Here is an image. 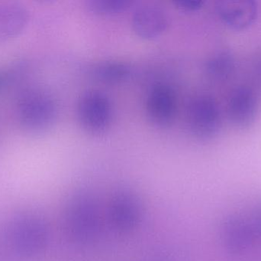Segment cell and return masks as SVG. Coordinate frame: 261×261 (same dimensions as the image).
Instances as JSON below:
<instances>
[{"instance_id": "2e32d148", "label": "cell", "mask_w": 261, "mask_h": 261, "mask_svg": "<svg viewBox=\"0 0 261 261\" xmlns=\"http://www.w3.org/2000/svg\"><path fill=\"white\" fill-rule=\"evenodd\" d=\"M174 4L185 12H196L202 9L204 2L202 0H177L174 2Z\"/></svg>"}, {"instance_id": "7a4b0ae2", "label": "cell", "mask_w": 261, "mask_h": 261, "mask_svg": "<svg viewBox=\"0 0 261 261\" xmlns=\"http://www.w3.org/2000/svg\"><path fill=\"white\" fill-rule=\"evenodd\" d=\"M17 117L24 131L33 135L44 134L56 122L58 106L48 93L30 90L18 101Z\"/></svg>"}, {"instance_id": "9c48e42d", "label": "cell", "mask_w": 261, "mask_h": 261, "mask_svg": "<svg viewBox=\"0 0 261 261\" xmlns=\"http://www.w3.org/2000/svg\"><path fill=\"white\" fill-rule=\"evenodd\" d=\"M258 104L251 88L240 87L233 90L228 103V116L238 128L251 127L257 117Z\"/></svg>"}, {"instance_id": "ba28073f", "label": "cell", "mask_w": 261, "mask_h": 261, "mask_svg": "<svg viewBox=\"0 0 261 261\" xmlns=\"http://www.w3.org/2000/svg\"><path fill=\"white\" fill-rule=\"evenodd\" d=\"M220 19L231 29L244 30L257 19L258 8L252 0H224L216 5Z\"/></svg>"}, {"instance_id": "277c9868", "label": "cell", "mask_w": 261, "mask_h": 261, "mask_svg": "<svg viewBox=\"0 0 261 261\" xmlns=\"http://www.w3.org/2000/svg\"><path fill=\"white\" fill-rule=\"evenodd\" d=\"M76 116L80 126L86 133L92 136H100L108 130L111 124V101L100 90H87L78 101Z\"/></svg>"}, {"instance_id": "4fadbf2b", "label": "cell", "mask_w": 261, "mask_h": 261, "mask_svg": "<svg viewBox=\"0 0 261 261\" xmlns=\"http://www.w3.org/2000/svg\"><path fill=\"white\" fill-rule=\"evenodd\" d=\"M91 75L104 84H121L129 78L130 67L127 63L116 60L101 61L92 67Z\"/></svg>"}, {"instance_id": "9a60e30c", "label": "cell", "mask_w": 261, "mask_h": 261, "mask_svg": "<svg viewBox=\"0 0 261 261\" xmlns=\"http://www.w3.org/2000/svg\"><path fill=\"white\" fill-rule=\"evenodd\" d=\"M132 2L128 0H90L87 7L96 15H114L126 11Z\"/></svg>"}, {"instance_id": "5bb4252c", "label": "cell", "mask_w": 261, "mask_h": 261, "mask_svg": "<svg viewBox=\"0 0 261 261\" xmlns=\"http://www.w3.org/2000/svg\"><path fill=\"white\" fill-rule=\"evenodd\" d=\"M205 69L207 74L213 79H227L234 72V58L229 52H219L208 60Z\"/></svg>"}, {"instance_id": "30bf717a", "label": "cell", "mask_w": 261, "mask_h": 261, "mask_svg": "<svg viewBox=\"0 0 261 261\" xmlns=\"http://www.w3.org/2000/svg\"><path fill=\"white\" fill-rule=\"evenodd\" d=\"M167 24L165 12L156 6H141L136 9L132 16V29L142 39L158 38L165 32Z\"/></svg>"}, {"instance_id": "3957f363", "label": "cell", "mask_w": 261, "mask_h": 261, "mask_svg": "<svg viewBox=\"0 0 261 261\" xmlns=\"http://www.w3.org/2000/svg\"><path fill=\"white\" fill-rule=\"evenodd\" d=\"M9 242L20 255L32 257L40 254L48 242L45 221L34 213H24L12 219L9 227Z\"/></svg>"}, {"instance_id": "8992f818", "label": "cell", "mask_w": 261, "mask_h": 261, "mask_svg": "<svg viewBox=\"0 0 261 261\" xmlns=\"http://www.w3.org/2000/svg\"><path fill=\"white\" fill-rule=\"evenodd\" d=\"M176 98L170 86L156 84L150 89L146 101V112L150 122L155 127H170L176 115Z\"/></svg>"}, {"instance_id": "7c38bea8", "label": "cell", "mask_w": 261, "mask_h": 261, "mask_svg": "<svg viewBox=\"0 0 261 261\" xmlns=\"http://www.w3.org/2000/svg\"><path fill=\"white\" fill-rule=\"evenodd\" d=\"M254 234L251 225L238 216L227 218L222 224V240L231 252L240 253L247 249L252 242Z\"/></svg>"}, {"instance_id": "5b68a950", "label": "cell", "mask_w": 261, "mask_h": 261, "mask_svg": "<svg viewBox=\"0 0 261 261\" xmlns=\"http://www.w3.org/2000/svg\"><path fill=\"white\" fill-rule=\"evenodd\" d=\"M186 122L190 133L199 140L216 137L221 128L220 110L211 97L199 95L189 102Z\"/></svg>"}, {"instance_id": "ac0fdd59", "label": "cell", "mask_w": 261, "mask_h": 261, "mask_svg": "<svg viewBox=\"0 0 261 261\" xmlns=\"http://www.w3.org/2000/svg\"><path fill=\"white\" fill-rule=\"evenodd\" d=\"M5 83H6V78L2 74H0V90L4 86Z\"/></svg>"}, {"instance_id": "6da1fadb", "label": "cell", "mask_w": 261, "mask_h": 261, "mask_svg": "<svg viewBox=\"0 0 261 261\" xmlns=\"http://www.w3.org/2000/svg\"><path fill=\"white\" fill-rule=\"evenodd\" d=\"M65 224L72 240L82 245L93 242L100 230V219L94 198L85 192L76 193L67 204Z\"/></svg>"}, {"instance_id": "8fae6325", "label": "cell", "mask_w": 261, "mask_h": 261, "mask_svg": "<svg viewBox=\"0 0 261 261\" xmlns=\"http://www.w3.org/2000/svg\"><path fill=\"white\" fill-rule=\"evenodd\" d=\"M29 21L27 9L18 3L0 4V44L22 33Z\"/></svg>"}, {"instance_id": "52a82bcc", "label": "cell", "mask_w": 261, "mask_h": 261, "mask_svg": "<svg viewBox=\"0 0 261 261\" xmlns=\"http://www.w3.org/2000/svg\"><path fill=\"white\" fill-rule=\"evenodd\" d=\"M110 217L112 225L121 232L135 229L141 218L139 199L130 190H119L112 199Z\"/></svg>"}, {"instance_id": "e0dca14e", "label": "cell", "mask_w": 261, "mask_h": 261, "mask_svg": "<svg viewBox=\"0 0 261 261\" xmlns=\"http://www.w3.org/2000/svg\"><path fill=\"white\" fill-rule=\"evenodd\" d=\"M251 228L254 231V234L261 239V206L259 207L254 213V220H253Z\"/></svg>"}]
</instances>
